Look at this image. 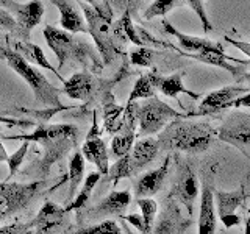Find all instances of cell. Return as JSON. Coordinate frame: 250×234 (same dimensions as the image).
Segmentation results:
<instances>
[{"label": "cell", "mask_w": 250, "mask_h": 234, "mask_svg": "<svg viewBox=\"0 0 250 234\" xmlns=\"http://www.w3.org/2000/svg\"><path fill=\"white\" fill-rule=\"evenodd\" d=\"M216 135L217 131L208 123L175 119L161 131L158 140L160 145L167 150L199 153L208 150Z\"/></svg>", "instance_id": "obj_1"}, {"label": "cell", "mask_w": 250, "mask_h": 234, "mask_svg": "<svg viewBox=\"0 0 250 234\" xmlns=\"http://www.w3.org/2000/svg\"><path fill=\"white\" fill-rule=\"evenodd\" d=\"M0 55L5 58L16 74H18L23 81H25L30 89L33 91L36 101H39L44 106L55 108V109H66L60 101V89H57L55 86L49 83V80L42 75V72H39L36 67H33L28 61H25L19 53H16L14 50H2Z\"/></svg>", "instance_id": "obj_2"}, {"label": "cell", "mask_w": 250, "mask_h": 234, "mask_svg": "<svg viewBox=\"0 0 250 234\" xmlns=\"http://www.w3.org/2000/svg\"><path fill=\"white\" fill-rule=\"evenodd\" d=\"M183 117L185 116L180 114L177 109L155 96L138 105V131L141 136L147 137L160 133L164 127H167L170 120Z\"/></svg>", "instance_id": "obj_3"}, {"label": "cell", "mask_w": 250, "mask_h": 234, "mask_svg": "<svg viewBox=\"0 0 250 234\" xmlns=\"http://www.w3.org/2000/svg\"><path fill=\"white\" fill-rule=\"evenodd\" d=\"M44 38L47 45L50 47V50L55 53V57L58 59V67L64 66L67 59L83 61L84 57H91L96 59L88 44L77 39L72 33H69V31L62 28L47 25L44 28Z\"/></svg>", "instance_id": "obj_4"}, {"label": "cell", "mask_w": 250, "mask_h": 234, "mask_svg": "<svg viewBox=\"0 0 250 234\" xmlns=\"http://www.w3.org/2000/svg\"><path fill=\"white\" fill-rule=\"evenodd\" d=\"M82 8L84 10L86 20H88L89 33L96 41V45L99 47L105 64H108L117 55V36L114 35L111 18L105 13H99L97 10H94L88 3H82Z\"/></svg>", "instance_id": "obj_5"}, {"label": "cell", "mask_w": 250, "mask_h": 234, "mask_svg": "<svg viewBox=\"0 0 250 234\" xmlns=\"http://www.w3.org/2000/svg\"><path fill=\"white\" fill-rule=\"evenodd\" d=\"M42 186V181L28 184L0 183V222L28 206V203L36 197V194H39Z\"/></svg>", "instance_id": "obj_6"}, {"label": "cell", "mask_w": 250, "mask_h": 234, "mask_svg": "<svg viewBox=\"0 0 250 234\" xmlns=\"http://www.w3.org/2000/svg\"><path fill=\"white\" fill-rule=\"evenodd\" d=\"M217 137L233 147H250V114L233 111L217 128Z\"/></svg>", "instance_id": "obj_7"}, {"label": "cell", "mask_w": 250, "mask_h": 234, "mask_svg": "<svg viewBox=\"0 0 250 234\" xmlns=\"http://www.w3.org/2000/svg\"><path fill=\"white\" fill-rule=\"evenodd\" d=\"M82 153L84 156V159H88L91 164L97 167L100 175H108L109 172V153L105 140L100 137V130L97 125L96 114H94V120H92V128L88 133V137H86L84 144L82 147Z\"/></svg>", "instance_id": "obj_8"}, {"label": "cell", "mask_w": 250, "mask_h": 234, "mask_svg": "<svg viewBox=\"0 0 250 234\" xmlns=\"http://www.w3.org/2000/svg\"><path fill=\"white\" fill-rule=\"evenodd\" d=\"M247 92H250V89L241 84L225 86V88L213 91L202 100V103L199 105V111L195 114L207 116V114H216L219 111H224V109H229L233 106L234 100Z\"/></svg>", "instance_id": "obj_9"}, {"label": "cell", "mask_w": 250, "mask_h": 234, "mask_svg": "<svg viewBox=\"0 0 250 234\" xmlns=\"http://www.w3.org/2000/svg\"><path fill=\"white\" fill-rule=\"evenodd\" d=\"M216 201H217V215L219 220L224 223L225 228H233L238 226L241 222V217L238 215V208L244 205L247 198L244 186H241L238 191L233 192H216Z\"/></svg>", "instance_id": "obj_10"}, {"label": "cell", "mask_w": 250, "mask_h": 234, "mask_svg": "<svg viewBox=\"0 0 250 234\" xmlns=\"http://www.w3.org/2000/svg\"><path fill=\"white\" fill-rule=\"evenodd\" d=\"M172 195H175V198H178V201L185 205V208L188 209V214L192 217L194 201L199 197V181L192 169L188 164H182L180 166L177 184L174 186Z\"/></svg>", "instance_id": "obj_11"}, {"label": "cell", "mask_w": 250, "mask_h": 234, "mask_svg": "<svg viewBox=\"0 0 250 234\" xmlns=\"http://www.w3.org/2000/svg\"><path fill=\"white\" fill-rule=\"evenodd\" d=\"M78 128L75 125L60 123V125H44L30 133V135H19V136H6V139H18L22 142H39L42 144L45 140H57V139H72L77 140Z\"/></svg>", "instance_id": "obj_12"}, {"label": "cell", "mask_w": 250, "mask_h": 234, "mask_svg": "<svg viewBox=\"0 0 250 234\" xmlns=\"http://www.w3.org/2000/svg\"><path fill=\"white\" fill-rule=\"evenodd\" d=\"M131 203L130 191H113L106 197L89 209L88 218H104L106 215H122Z\"/></svg>", "instance_id": "obj_13"}, {"label": "cell", "mask_w": 250, "mask_h": 234, "mask_svg": "<svg viewBox=\"0 0 250 234\" xmlns=\"http://www.w3.org/2000/svg\"><path fill=\"white\" fill-rule=\"evenodd\" d=\"M66 217H67L66 208H61L52 201H45L42 208L39 209L38 215L30 223L33 226L35 234H45L55 230L57 226H61L64 223Z\"/></svg>", "instance_id": "obj_14"}, {"label": "cell", "mask_w": 250, "mask_h": 234, "mask_svg": "<svg viewBox=\"0 0 250 234\" xmlns=\"http://www.w3.org/2000/svg\"><path fill=\"white\" fill-rule=\"evenodd\" d=\"M8 8L14 14V19L18 20L22 30H33L42 20L44 16V5L41 0H31L28 3H14L6 0Z\"/></svg>", "instance_id": "obj_15"}, {"label": "cell", "mask_w": 250, "mask_h": 234, "mask_svg": "<svg viewBox=\"0 0 250 234\" xmlns=\"http://www.w3.org/2000/svg\"><path fill=\"white\" fill-rule=\"evenodd\" d=\"M161 27H163L164 33H166V35H172V36H175L178 39L180 47H182L185 52H188V55L200 53L203 50H213V49H219V47H221V44H219V42L209 41V39L182 33V31H178V28L172 25V22H169L166 18L161 20Z\"/></svg>", "instance_id": "obj_16"}, {"label": "cell", "mask_w": 250, "mask_h": 234, "mask_svg": "<svg viewBox=\"0 0 250 234\" xmlns=\"http://www.w3.org/2000/svg\"><path fill=\"white\" fill-rule=\"evenodd\" d=\"M148 78H150L152 84L155 86V89H158L163 96L170 97V98H177L180 94H186L189 96L191 98H199L200 94L194 92L191 89H188L185 83H183V77L185 72H177L174 75H169V77H161V75H156V74H147Z\"/></svg>", "instance_id": "obj_17"}, {"label": "cell", "mask_w": 250, "mask_h": 234, "mask_svg": "<svg viewBox=\"0 0 250 234\" xmlns=\"http://www.w3.org/2000/svg\"><path fill=\"white\" fill-rule=\"evenodd\" d=\"M62 84H64L62 86V92H64L69 98L86 101L92 97L94 91H96L97 81H96V78L88 72H78L62 81Z\"/></svg>", "instance_id": "obj_18"}, {"label": "cell", "mask_w": 250, "mask_h": 234, "mask_svg": "<svg viewBox=\"0 0 250 234\" xmlns=\"http://www.w3.org/2000/svg\"><path fill=\"white\" fill-rule=\"evenodd\" d=\"M169 162H170L169 158H166V161H164L158 169L146 172V174L138 179V183L135 184V194L138 198H147V197H150V195L160 192L169 172Z\"/></svg>", "instance_id": "obj_19"}, {"label": "cell", "mask_w": 250, "mask_h": 234, "mask_svg": "<svg viewBox=\"0 0 250 234\" xmlns=\"http://www.w3.org/2000/svg\"><path fill=\"white\" fill-rule=\"evenodd\" d=\"M199 234H216V206L214 194L208 184H203L199 211Z\"/></svg>", "instance_id": "obj_20"}, {"label": "cell", "mask_w": 250, "mask_h": 234, "mask_svg": "<svg viewBox=\"0 0 250 234\" xmlns=\"http://www.w3.org/2000/svg\"><path fill=\"white\" fill-rule=\"evenodd\" d=\"M160 140L153 137H144L141 140H136L130 152V161H131V169L133 174H136L139 169L146 167L147 164H150L156 155L160 152Z\"/></svg>", "instance_id": "obj_21"}, {"label": "cell", "mask_w": 250, "mask_h": 234, "mask_svg": "<svg viewBox=\"0 0 250 234\" xmlns=\"http://www.w3.org/2000/svg\"><path fill=\"white\" fill-rule=\"evenodd\" d=\"M55 6L60 11V23L62 30L69 31V33H88V27H86V20L80 11L69 2V0H52Z\"/></svg>", "instance_id": "obj_22"}, {"label": "cell", "mask_w": 250, "mask_h": 234, "mask_svg": "<svg viewBox=\"0 0 250 234\" xmlns=\"http://www.w3.org/2000/svg\"><path fill=\"white\" fill-rule=\"evenodd\" d=\"M180 220V211L177 209L175 203L172 201V197L167 203V206L164 208L163 214L158 220V225L155 228V234H182L188 226L191 225L189 220L178 222Z\"/></svg>", "instance_id": "obj_23"}, {"label": "cell", "mask_w": 250, "mask_h": 234, "mask_svg": "<svg viewBox=\"0 0 250 234\" xmlns=\"http://www.w3.org/2000/svg\"><path fill=\"white\" fill-rule=\"evenodd\" d=\"M13 50L16 53H19L21 57L28 61V62H33V64L39 66V67H42V69H47V70H50V72H53L55 75H57L60 80H62L61 75L57 72V69H55L49 59L45 58V53L44 50L41 49L39 45L36 44H31V42H27V41H14L13 42Z\"/></svg>", "instance_id": "obj_24"}, {"label": "cell", "mask_w": 250, "mask_h": 234, "mask_svg": "<svg viewBox=\"0 0 250 234\" xmlns=\"http://www.w3.org/2000/svg\"><path fill=\"white\" fill-rule=\"evenodd\" d=\"M75 142L77 140L72 139H57V140H45V142H42L41 145L44 147V159L41 162V166H39L42 174H45L53 166V162H57L61 156H64L69 148H72L70 145H75Z\"/></svg>", "instance_id": "obj_25"}, {"label": "cell", "mask_w": 250, "mask_h": 234, "mask_svg": "<svg viewBox=\"0 0 250 234\" xmlns=\"http://www.w3.org/2000/svg\"><path fill=\"white\" fill-rule=\"evenodd\" d=\"M104 123L108 133H119L125 123V109L114 103L109 94V100L104 105Z\"/></svg>", "instance_id": "obj_26"}, {"label": "cell", "mask_w": 250, "mask_h": 234, "mask_svg": "<svg viewBox=\"0 0 250 234\" xmlns=\"http://www.w3.org/2000/svg\"><path fill=\"white\" fill-rule=\"evenodd\" d=\"M100 174L99 172H92V174H89L88 176H86L84 179V183L82 186V189L80 192H78L74 200L69 203V205L66 206V211L67 213H70V211H80L82 208L86 206V203H88L89 197H91V194L94 191V187H96V184L100 181Z\"/></svg>", "instance_id": "obj_27"}, {"label": "cell", "mask_w": 250, "mask_h": 234, "mask_svg": "<svg viewBox=\"0 0 250 234\" xmlns=\"http://www.w3.org/2000/svg\"><path fill=\"white\" fill-rule=\"evenodd\" d=\"M84 175V156L82 152H75L69 161V198L74 200L75 191L80 186Z\"/></svg>", "instance_id": "obj_28"}, {"label": "cell", "mask_w": 250, "mask_h": 234, "mask_svg": "<svg viewBox=\"0 0 250 234\" xmlns=\"http://www.w3.org/2000/svg\"><path fill=\"white\" fill-rule=\"evenodd\" d=\"M155 96H156V89L152 84L148 75H141L136 80L135 86H133L127 103H135L136 100H147V98H152Z\"/></svg>", "instance_id": "obj_29"}, {"label": "cell", "mask_w": 250, "mask_h": 234, "mask_svg": "<svg viewBox=\"0 0 250 234\" xmlns=\"http://www.w3.org/2000/svg\"><path fill=\"white\" fill-rule=\"evenodd\" d=\"M108 175H109V179L113 181V184H117V183H119V179H122V178L135 175V174H133V169H131L130 153L122 156V158H119V159H116L114 166L109 167Z\"/></svg>", "instance_id": "obj_30"}, {"label": "cell", "mask_w": 250, "mask_h": 234, "mask_svg": "<svg viewBox=\"0 0 250 234\" xmlns=\"http://www.w3.org/2000/svg\"><path fill=\"white\" fill-rule=\"evenodd\" d=\"M136 203L141 209V215H143V220L146 223L147 233H150L156 213H158V203H156L153 198H138Z\"/></svg>", "instance_id": "obj_31"}, {"label": "cell", "mask_w": 250, "mask_h": 234, "mask_svg": "<svg viewBox=\"0 0 250 234\" xmlns=\"http://www.w3.org/2000/svg\"><path fill=\"white\" fill-rule=\"evenodd\" d=\"M178 3H180L178 0H155V2L144 11V19L166 18V14L174 10Z\"/></svg>", "instance_id": "obj_32"}, {"label": "cell", "mask_w": 250, "mask_h": 234, "mask_svg": "<svg viewBox=\"0 0 250 234\" xmlns=\"http://www.w3.org/2000/svg\"><path fill=\"white\" fill-rule=\"evenodd\" d=\"M74 234H124L114 220H104L97 225H91L75 231Z\"/></svg>", "instance_id": "obj_33"}, {"label": "cell", "mask_w": 250, "mask_h": 234, "mask_svg": "<svg viewBox=\"0 0 250 234\" xmlns=\"http://www.w3.org/2000/svg\"><path fill=\"white\" fill-rule=\"evenodd\" d=\"M155 52L152 47H136L130 52V61L131 64L141 66V67H147L153 62Z\"/></svg>", "instance_id": "obj_34"}, {"label": "cell", "mask_w": 250, "mask_h": 234, "mask_svg": "<svg viewBox=\"0 0 250 234\" xmlns=\"http://www.w3.org/2000/svg\"><path fill=\"white\" fill-rule=\"evenodd\" d=\"M186 3L191 6V10L200 19L203 31H205V33H209V31L213 30V25H211L209 18H208L207 10H205V0H186Z\"/></svg>", "instance_id": "obj_35"}, {"label": "cell", "mask_w": 250, "mask_h": 234, "mask_svg": "<svg viewBox=\"0 0 250 234\" xmlns=\"http://www.w3.org/2000/svg\"><path fill=\"white\" fill-rule=\"evenodd\" d=\"M28 152V142H23L18 150H16L13 155H10V158H8V167H10V176L11 178L13 175H16V172H18V169L21 167V164L23 162V159H25V155Z\"/></svg>", "instance_id": "obj_36"}, {"label": "cell", "mask_w": 250, "mask_h": 234, "mask_svg": "<svg viewBox=\"0 0 250 234\" xmlns=\"http://www.w3.org/2000/svg\"><path fill=\"white\" fill-rule=\"evenodd\" d=\"M0 234H35L31 223H11L0 226Z\"/></svg>", "instance_id": "obj_37"}, {"label": "cell", "mask_w": 250, "mask_h": 234, "mask_svg": "<svg viewBox=\"0 0 250 234\" xmlns=\"http://www.w3.org/2000/svg\"><path fill=\"white\" fill-rule=\"evenodd\" d=\"M0 27L10 31H16L19 27V23L13 18V14H10L6 10H3V8H0Z\"/></svg>", "instance_id": "obj_38"}, {"label": "cell", "mask_w": 250, "mask_h": 234, "mask_svg": "<svg viewBox=\"0 0 250 234\" xmlns=\"http://www.w3.org/2000/svg\"><path fill=\"white\" fill-rule=\"evenodd\" d=\"M224 39L229 44H231L233 47H236L238 50H241L242 53H246L247 57L250 58V42H247V41H242V39H234V38H231L229 33H225V36H224Z\"/></svg>", "instance_id": "obj_39"}, {"label": "cell", "mask_w": 250, "mask_h": 234, "mask_svg": "<svg viewBox=\"0 0 250 234\" xmlns=\"http://www.w3.org/2000/svg\"><path fill=\"white\" fill-rule=\"evenodd\" d=\"M0 123H5L6 127H19V128H27L31 127L35 122L31 120H23V119H11V117H3L0 116Z\"/></svg>", "instance_id": "obj_40"}, {"label": "cell", "mask_w": 250, "mask_h": 234, "mask_svg": "<svg viewBox=\"0 0 250 234\" xmlns=\"http://www.w3.org/2000/svg\"><path fill=\"white\" fill-rule=\"evenodd\" d=\"M125 220L130 222L133 226H136V228L141 231V233H146L147 234V228H146V223L143 220V215H139V214H130L125 217Z\"/></svg>", "instance_id": "obj_41"}, {"label": "cell", "mask_w": 250, "mask_h": 234, "mask_svg": "<svg viewBox=\"0 0 250 234\" xmlns=\"http://www.w3.org/2000/svg\"><path fill=\"white\" fill-rule=\"evenodd\" d=\"M141 0H114V3L117 5V8H121L125 13H130L131 8H135Z\"/></svg>", "instance_id": "obj_42"}, {"label": "cell", "mask_w": 250, "mask_h": 234, "mask_svg": "<svg viewBox=\"0 0 250 234\" xmlns=\"http://www.w3.org/2000/svg\"><path fill=\"white\" fill-rule=\"evenodd\" d=\"M231 108H236V109H239V108H250V92H247V94H244V96L238 97L236 100L233 101V106Z\"/></svg>", "instance_id": "obj_43"}, {"label": "cell", "mask_w": 250, "mask_h": 234, "mask_svg": "<svg viewBox=\"0 0 250 234\" xmlns=\"http://www.w3.org/2000/svg\"><path fill=\"white\" fill-rule=\"evenodd\" d=\"M8 158H10V155L6 153L2 139H0V162H8Z\"/></svg>", "instance_id": "obj_44"}, {"label": "cell", "mask_w": 250, "mask_h": 234, "mask_svg": "<svg viewBox=\"0 0 250 234\" xmlns=\"http://www.w3.org/2000/svg\"><path fill=\"white\" fill-rule=\"evenodd\" d=\"M83 2H86L88 5H91V6L94 8V10H97L99 13H105V11H104V8H102V5H100L99 0H83Z\"/></svg>", "instance_id": "obj_45"}, {"label": "cell", "mask_w": 250, "mask_h": 234, "mask_svg": "<svg viewBox=\"0 0 250 234\" xmlns=\"http://www.w3.org/2000/svg\"><path fill=\"white\" fill-rule=\"evenodd\" d=\"M244 234H250V214L246 220V228H244Z\"/></svg>", "instance_id": "obj_46"}, {"label": "cell", "mask_w": 250, "mask_h": 234, "mask_svg": "<svg viewBox=\"0 0 250 234\" xmlns=\"http://www.w3.org/2000/svg\"><path fill=\"white\" fill-rule=\"evenodd\" d=\"M239 80H241V81H249V83H250V70H249V72H246L244 75H242V77L239 78Z\"/></svg>", "instance_id": "obj_47"}]
</instances>
